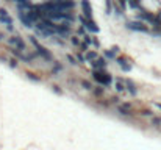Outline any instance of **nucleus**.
<instances>
[{
  "label": "nucleus",
  "mask_w": 161,
  "mask_h": 150,
  "mask_svg": "<svg viewBox=\"0 0 161 150\" xmlns=\"http://www.w3.org/2000/svg\"><path fill=\"white\" fill-rule=\"evenodd\" d=\"M106 58H102V56H99L97 60H94L92 63H91V66H92V69H97V71H103V69L106 67Z\"/></svg>",
  "instance_id": "obj_9"
},
{
  "label": "nucleus",
  "mask_w": 161,
  "mask_h": 150,
  "mask_svg": "<svg viewBox=\"0 0 161 150\" xmlns=\"http://www.w3.org/2000/svg\"><path fill=\"white\" fill-rule=\"evenodd\" d=\"M80 8H82L83 16L88 17V19H92V6H91L89 0H82V2H80Z\"/></svg>",
  "instance_id": "obj_8"
},
{
  "label": "nucleus",
  "mask_w": 161,
  "mask_h": 150,
  "mask_svg": "<svg viewBox=\"0 0 161 150\" xmlns=\"http://www.w3.org/2000/svg\"><path fill=\"white\" fill-rule=\"evenodd\" d=\"M114 88H116L117 92H122L125 89V82H122L121 78H116V80H114Z\"/></svg>",
  "instance_id": "obj_14"
},
{
  "label": "nucleus",
  "mask_w": 161,
  "mask_h": 150,
  "mask_svg": "<svg viewBox=\"0 0 161 150\" xmlns=\"http://www.w3.org/2000/svg\"><path fill=\"white\" fill-rule=\"evenodd\" d=\"M105 56H106V58H110V60H116V52H114L113 49L105 50Z\"/></svg>",
  "instance_id": "obj_22"
},
{
  "label": "nucleus",
  "mask_w": 161,
  "mask_h": 150,
  "mask_svg": "<svg viewBox=\"0 0 161 150\" xmlns=\"http://www.w3.org/2000/svg\"><path fill=\"white\" fill-rule=\"evenodd\" d=\"M85 56H86V63H92L94 60L99 58V55L94 52V50H86V52H85Z\"/></svg>",
  "instance_id": "obj_13"
},
{
  "label": "nucleus",
  "mask_w": 161,
  "mask_h": 150,
  "mask_svg": "<svg viewBox=\"0 0 161 150\" xmlns=\"http://www.w3.org/2000/svg\"><path fill=\"white\" fill-rule=\"evenodd\" d=\"M17 58H14V56H11V58H8L6 60V63L10 64V67H13V69H17L19 67V63H17Z\"/></svg>",
  "instance_id": "obj_20"
},
{
  "label": "nucleus",
  "mask_w": 161,
  "mask_h": 150,
  "mask_svg": "<svg viewBox=\"0 0 161 150\" xmlns=\"http://www.w3.org/2000/svg\"><path fill=\"white\" fill-rule=\"evenodd\" d=\"M125 89H127L132 95H136L138 94V89H136V86H135V83H133V80H125Z\"/></svg>",
  "instance_id": "obj_12"
},
{
  "label": "nucleus",
  "mask_w": 161,
  "mask_h": 150,
  "mask_svg": "<svg viewBox=\"0 0 161 150\" xmlns=\"http://www.w3.org/2000/svg\"><path fill=\"white\" fill-rule=\"evenodd\" d=\"M78 19H80V22L83 24V27H85L86 30H89L92 34H97L99 32H100V28H99V25L95 24V22L92 21V19H88V17H85L82 14V16H78Z\"/></svg>",
  "instance_id": "obj_5"
},
{
  "label": "nucleus",
  "mask_w": 161,
  "mask_h": 150,
  "mask_svg": "<svg viewBox=\"0 0 161 150\" xmlns=\"http://www.w3.org/2000/svg\"><path fill=\"white\" fill-rule=\"evenodd\" d=\"M152 124H155V125H160V124H161V121H160L158 117H155V119H152Z\"/></svg>",
  "instance_id": "obj_27"
},
{
  "label": "nucleus",
  "mask_w": 161,
  "mask_h": 150,
  "mask_svg": "<svg viewBox=\"0 0 161 150\" xmlns=\"http://www.w3.org/2000/svg\"><path fill=\"white\" fill-rule=\"evenodd\" d=\"M80 84H82L83 88H85V89H88V91H92V84H91L89 82H88V80H80Z\"/></svg>",
  "instance_id": "obj_21"
},
{
  "label": "nucleus",
  "mask_w": 161,
  "mask_h": 150,
  "mask_svg": "<svg viewBox=\"0 0 161 150\" xmlns=\"http://www.w3.org/2000/svg\"><path fill=\"white\" fill-rule=\"evenodd\" d=\"M6 44H8L10 47H13V49H17V50H22V52H27V44H25V41L22 39L19 34L10 36L8 39H6Z\"/></svg>",
  "instance_id": "obj_4"
},
{
  "label": "nucleus",
  "mask_w": 161,
  "mask_h": 150,
  "mask_svg": "<svg viewBox=\"0 0 161 150\" xmlns=\"http://www.w3.org/2000/svg\"><path fill=\"white\" fill-rule=\"evenodd\" d=\"M156 106H158V108L161 110V103H156Z\"/></svg>",
  "instance_id": "obj_29"
},
{
  "label": "nucleus",
  "mask_w": 161,
  "mask_h": 150,
  "mask_svg": "<svg viewBox=\"0 0 161 150\" xmlns=\"http://www.w3.org/2000/svg\"><path fill=\"white\" fill-rule=\"evenodd\" d=\"M66 60H67V61H69V63H71V64H72V66H77V64H80V63H78V60H77V58H75V56L69 55V53H67V55H66Z\"/></svg>",
  "instance_id": "obj_24"
},
{
  "label": "nucleus",
  "mask_w": 161,
  "mask_h": 150,
  "mask_svg": "<svg viewBox=\"0 0 161 150\" xmlns=\"http://www.w3.org/2000/svg\"><path fill=\"white\" fill-rule=\"evenodd\" d=\"M91 92H92L94 95H97V97H100V95H103V92H105V88L100 84V86H97V88H92V91H91Z\"/></svg>",
  "instance_id": "obj_18"
},
{
  "label": "nucleus",
  "mask_w": 161,
  "mask_h": 150,
  "mask_svg": "<svg viewBox=\"0 0 161 150\" xmlns=\"http://www.w3.org/2000/svg\"><path fill=\"white\" fill-rule=\"evenodd\" d=\"M69 41H71V44L74 45V47H80V45H82V41H80V38H78V36H74V34L69 38Z\"/></svg>",
  "instance_id": "obj_19"
},
{
  "label": "nucleus",
  "mask_w": 161,
  "mask_h": 150,
  "mask_svg": "<svg viewBox=\"0 0 161 150\" xmlns=\"http://www.w3.org/2000/svg\"><path fill=\"white\" fill-rule=\"evenodd\" d=\"M127 27L128 30L132 32H138V33H150V28L147 27L144 21H132V22H127Z\"/></svg>",
  "instance_id": "obj_3"
},
{
  "label": "nucleus",
  "mask_w": 161,
  "mask_h": 150,
  "mask_svg": "<svg viewBox=\"0 0 161 150\" xmlns=\"http://www.w3.org/2000/svg\"><path fill=\"white\" fill-rule=\"evenodd\" d=\"M127 5L133 10H139L141 8V2L139 0H127Z\"/></svg>",
  "instance_id": "obj_16"
},
{
  "label": "nucleus",
  "mask_w": 161,
  "mask_h": 150,
  "mask_svg": "<svg viewBox=\"0 0 161 150\" xmlns=\"http://www.w3.org/2000/svg\"><path fill=\"white\" fill-rule=\"evenodd\" d=\"M106 14H111V0H106Z\"/></svg>",
  "instance_id": "obj_26"
},
{
  "label": "nucleus",
  "mask_w": 161,
  "mask_h": 150,
  "mask_svg": "<svg viewBox=\"0 0 161 150\" xmlns=\"http://www.w3.org/2000/svg\"><path fill=\"white\" fill-rule=\"evenodd\" d=\"M0 22H2V24L5 25L10 32H13V30H14V27H13V17L10 16L8 11L3 10V8H0Z\"/></svg>",
  "instance_id": "obj_7"
},
{
  "label": "nucleus",
  "mask_w": 161,
  "mask_h": 150,
  "mask_svg": "<svg viewBox=\"0 0 161 150\" xmlns=\"http://www.w3.org/2000/svg\"><path fill=\"white\" fill-rule=\"evenodd\" d=\"M3 38H5V36H3V33H0V41H3Z\"/></svg>",
  "instance_id": "obj_28"
},
{
  "label": "nucleus",
  "mask_w": 161,
  "mask_h": 150,
  "mask_svg": "<svg viewBox=\"0 0 161 150\" xmlns=\"http://www.w3.org/2000/svg\"><path fill=\"white\" fill-rule=\"evenodd\" d=\"M63 71V66L58 63V61H53V67H52V74L53 75H56V74H60V72Z\"/></svg>",
  "instance_id": "obj_17"
},
{
  "label": "nucleus",
  "mask_w": 161,
  "mask_h": 150,
  "mask_svg": "<svg viewBox=\"0 0 161 150\" xmlns=\"http://www.w3.org/2000/svg\"><path fill=\"white\" fill-rule=\"evenodd\" d=\"M117 64H119V67H121L124 72H130V71H132V64H130V61H127L125 58H122V56H119V58H117Z\"/></svg>",
  "instance_id": "obj_11"
},
{
  "label": "nucleus",
  "mask_w": 161,
  "mask_h": 150,
  "mask_svg": "<svg viewBox=\"0 0 161 150\" xmlns=\"http://www.w3.org/2000/svg\"><path fill=\"white\" fill-rule=\"evenodd\" d=\"M75 58H77V60H78V63H80V64L86 63V56H85V55H83V53H82V52H77V53H75Z\"/></svg>",
  "instance_id": "obj_23"
},
{
  "label": "nucleus",
  "mask_w": 161,
  "mask_h": 150,
  "mask_svg": "<svg viewBox=\"0 0 161 150\" xmlns=\"http://www.w3.org/2000/svg\"><path fill=\"white\" fill-rule=\"evenodd\" d=\"M25 77L30 80V82H33V83H39L41 80H42L41 77H38L36 74H33V72H25Z\"/></svg>",
  "instance_id": "obj_15"
},
{
  "label": "nucleus",
  "mask_w": 161,
  "mask_h": 150,
  "mask_svg": "<svg viewBox=\"0 0 161 150\" xmlns=\"http://www.w3.org/2000/svg\"><path fill=\"white\" fill-rule=\"evenodd\" d=\"M30 42H32V45L34 47V50H36V53L39 55L41 60L47 61V63H53V55H52V52H50L49 49H45L44 45H41L39 42H38L36 38H34V36H30Z\"/></svg>",
  "instance_id": "obj_1"
},
{
  "label": "nucleus",
  "mask_w": 161,
  "mask_h": 150,
  "mask_svg": "<svg viewBox=\"0 0 161 150\" xmlns=\"http://www.w3.org/2000/svg\"><path fill=\"white\" fill-rule=\"evenodd\" d=\"M52 91L55 92V94H58V95H63V89H61L58 84H53V86H52Z\"/></svg>",
  "instance_id": "obj_25"
},
{
  "label": "nucleus",
  "mask_w": 161,
  "mask_h": 150,
  "mask_svg": "<svg viewBox=\"0 0 161 150\" xmlns=\"http://www.w3.org/2000/svg\"><path fill=\"white\" fill-rule=\"evenodd\" d=\"M117 111L122 116H130L132 114V105L130 103H121V105H117Z\"/></svg>",
  "instance_id": "obj_10"
},
{
  "label": "nucleus",
  "mask_w": 161,
  "mask_h": 150,
  "mask_svg": "<svg viewBox=\"0 0 161 150\" xmlns=\"http://www.w3.org/2000/svg\"><path fill=\"white\" fill-rule=\"evenodd\" d=\"M56 36H60V38H71L72 36V28H71V25L69 24H56Z\"/></svg>",
  "instance_id": "obj_6"
},
{
  "label": "nucleus",
  "mask_w": 161,
  "mask_h": 150,
  "mask_svg": "<svg viewBox=\"0 0 161 150\" xmlns=\"http://www.w3.org/2000/svg\"><path fill=\"white\" fill-rule=\"evenodd\" d=\"M92 77H94L95 82L99 84H102V86H110V84L113 83V77H111L108 72H105V69H103V71L92 69Z\"/></svg>",
  "instance_id": "obj_2"
}]
</instances>
